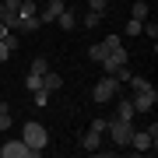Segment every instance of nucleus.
Returning <instances> with one entry per match:
<instances>
[{
    "label": "nucleus",
    "instance_id": "nucleus-28",
    "mask_svg": "<svg viewBox=\"0 0 158 158\" xmlns=\"http://www.w3.org/2000/svg\"><path fill=\"white\" fill-rule=\"evenodd\" d=\"M4 35H7V25H4V21H0V39H4Z\"/></svg>",
    "mask_w": 158,
    "mask_h": 158
},
{
    "label": "nucleus",
    "instance_id": "nucleus-7",
    "mask_svg": "<svg viewBox=\"0 0 158 158\" xmlns=\"http://www.w3.org/2000/svg\"><path fill=\"white\" fill-rule=\"evenodd\" d=\"M98 67L106 70V74H116L119 67H127V49H123V46H119V49H109V53H106V60H102Z\"/></svg>",
    "mask_w": 158,
    "mask_h": 158
},
{
    "label": "nucleus",
    "instance_id": "nucleus-4",
    "mask_svg": "<svg viewBox=\"0 0 158 158\" xmlns=\"http://www.w3.org/2000/svg\"><path fill=\"white\" fill-rule=\"evenodd\" d=\"M130 102H134V113H151V109H155V102H158V91H155V88L134 91V95H130Z\"/></svg>",
    "mask_w": 158,
    "mask_h": 158
},
{
    "label": "nucleus",
    "instance_id": "nucleus-20",
    "mask_svg": "<svg viewBox=\"0 0 158 158\" xmlns=\"http://www.w3.org/2000/svg\"><path fill=\"white\" fill-rule=\"evenodd\" d=\"M102 46H106V49H119V46H123V39H119V35H106V39H102Z\"/></svg>",
    "mask_w": 158,
    "mask_h": 158
},
{
    "label": "nucleus",
    "instance_id": "nucleus-18",
    "mask_svg": "<svg viewBox=\"0 0 158 158\" xmlns=\"http://www.w3.org/2000/svg\"><path fill=\"white\" fill-rule=\"evenodd\" d=\"M127 85L134 88V91H144V88H151V85H148L144 77H137V74H130V77H127Z\"/></svg>",
    "mask_w": 158,
    "mask_h": 158
},
{
    "label": "nucleus",
    "instance_id": "nucleus-2",
    "mask_svg": "<svg viewBox=\"0 0 158 158\" xmlns=\"http://www.w3.org/2000/svg\"><path fill=\"white\" fill-rule=\"evenodd\" d=\"M106 134L113 137L116 148H127V144H130V134H134V119H123V116L109 119V123H106Z\"/></svg>",
    "mask_w": 158,
    "mask_h": 158
},
{
    "label": "nucleus",
    "instance_id": "nucleus-6",
    "mask_svg": "<svg viewBox=\"0 0 158 158\" xmlns=\"http://www.w3.org/2000/svg\"><path fill=\"white\" fill-rule=\"evenodd\" d=\"M127 148H134V151H141V155H148V151H155L158 148V141L151 134H148V130H134V134H130V144Z\"/></svg>",
    "mask_w": 158,
    "mask_h": 158
},
{
    "label": "nucleus",
    "instance_id": "nucleus-23",
    "mask_svg": "<svg viewBox=\"0 0 158 158\" xmlns=\"http://www.w3.org/2000/svg\"><path fill=\"white\" fill-rule=\"evenodd\" d=\"M141 25H144V21H137V18H130V21H127V35H141Z\"/></svg>",
    "mask_w": 158,
    "mask_h": 158
},
{
    "label": "nucleus",
    "instance_id": "nucleus-19",
    "mask_svg": "<svg viewBox=\"0 0 158 158\" xmlns=\"http://www.w3.org/2000/svg\"><path fill=\"white\" fill-rule=\"evenodd\" d=\"M25 88H28V91H39L42 88V77H39V74H28V77H25Z\"/></svg>",
    "mask_w": 158,
    "mask_h": 158
},
{
    "label": "nucleus",
    "instance_id": "nucleus-14",
    "mask_svg": "<svg viewBox=\"0 0 158 158\" xmlns=\"http://www.w3.org/2000/svg\"><path fill=\"white\" fill-rule=\"evenodd\" d=\"M148 14H151V7H148L144 0H137V4L130 7V18H137V21H148Z\"/></svg>",
    "mask_w": 158,
    "mask_h": 158
},
{
    "label": "nucleus",
    "instance_id": "nucleus-15",
    "mask_svg": "<svg viewBox=\"0 0 158 158\" xmlns=\"http://www.w3.org/2000/svg\"><path fill=\"white\" fill-rule=\"evenodd\" d=\"M106 53H109V49H106L102 42H91V49H88V60H91V63H102V60H106Z\"/></svg>",
    "mask_w": 158,
    "mask_h": 158
},
{
    "label": "nucleus",
    "instance_id": "nucleus-10",
    "mask_svg": "<svg viewBox=\"0 0 158 158\" xmlns=\"http://www.w3.org/2000/svg\"><path fill=\"white\" fill-rule=\"evenodd\" d=\"M60 88H63V77H60L56 70H46V74H42V91L53 95V91H60Z\"/></svg>",
    "mask_w": 158,
    "mask_h": 158
},
{
    "label": "nucleus",
    "instance_id": "nucleus-16",
    "mask_svg": "<svg viewBox=\"0 0 158 158\" xmlns=\"http://www.w3.org/2000/svg\"><path fill=\"white\" fill-rule=\"evenodd\" d=\"M46 70H49V60H46V56H35V60L28 63V74H39V77H42Z\"/></svg>",
    "mask_w": 158,
    "mask_h": 158
},
{
    "label": "nucleus",
    "instance_id": "nucleus-13",
    "mask_svg": "<svg viewBox=\"0 0 158 158\" xmlns=\"http://www.w3.org/2000/svg\"><path fill=\"white\" fill-rule=\"evenodd\" d=\"M39 14V0H21V7H18V18H32Z\"/></svg>",
    "mask_w": 158,
    "mask_h": 158
},
{
    "label": "nucleus",
    "instance_id": "nucleus-3",
    "mask_svg": "<svg viewBox=\"0 0 158 158\" xmlns=\"http://www.w3.org/2000/svg\"><path fill=\"white\" fill-rule=\"evenodd\" d=\"M119 88H123V85H119L113 74H106V77H102L95 88H91V98H95L98 106H106V102H113V98H116V91H119Z\"/></svg>",
    "mask_w": 158,
    "mask_h": 158
},
{
    "label": "nucleus",
    "instance_id": "nucleus-17",
    "mask_svg": "<svg viewBox=\"0 0 158 158\" xmlns=\"http://www.w3.org/2000/svg\"><path fill=\"white\" fill-rule=\"evenodd\" d=\"M116 116H123V119H134L137 113H134V102L130 98H119V109H116Z\"/></svg>",
    "mask_w": 158,
    "mask_h": 158
},
{
    "label": "nucleus",
    "instance_id": "nucleus-9",
    "mask_svg": "<svg viewBox=\"0 0 158 158\" xmlns=\"http://www.w3.org/2000/svg\"><path fill=\"white\" fill-rule=\"evenodd\" d=\"M39 28H42L39 14H32V18H18V25H14V32H21V35H32V32H39Z\"/></svg>",
    "mask_w": 158,
    "mask_h": 158
},
{
    "label": "nucleus",
    "instance_id": "nucleus-21",
    "mask_svg": "<svg viewBox=\"0 0 158 158\" xmlns=\"http://www.w3.org/2000/svg\"><path fill=\"white\" fill-rule=\"evenodd\" d=\"M88 7L98 11V14H106V11H109V0H88Z\"/></svg>",
    "mask_w": 158,
    "mask_h": 158
},
{
    "label": "nucleus",
    "instance_id": "nucleus-5",
    "mask_svg": "<svg viewBox=\"0 0 158 158\" xmlns=\"http://www.w3.org/2000/svg\"><path fill=\"white\" fill-rule=\"evenodd\" d=\"M0 158H35V155H32V148L18 137V141H4L0 144Z\"/></svg>",
    "mask_w": 158,
    "mask_h": 158
},
{
    "label": "nucleus",
    "instance_id": "nucleus-27",
    "mask_svg": "<svg viewBox=\"0 0 158 158\" xmlns=\"http://www.w3.org/2000/svg\"><path fill=\"white\" fill-rule=\"evenodd\" d=\"M7 127H11V113H0V134H4Z\"/></svg>",
    "mask_w": 158,
    "mask_h": 158
},
{
    "label": "nucleus",
    "instance_id": "nucleus-12",
    "mask_svg": "<svg viewBox=\"0 0 158 158\" xmlns=\"http://www.w3.org/2000/svg\"><path fill=\"white\" fill-rule=\"evenodd\" d=\"M56 25H60L63 32H70L74 25H77V18H74V11H70V7H63V11H60V18H56Z\"/></svg>",
    "mask_w": 158,
    "mask_h": 158
},
{
    "label": "nucleus",
    "instance_id": "nucleus-22",
    "mask_svg": "<svg viewBox=\"0 0 158 158\" xmlns=\"http://www.w3.org/2000/svg\"><path fill=\"white\" fill-rule=\"evenodd\" d=\"M11 53H14V46H7L4 39H0V63H7V60H11Z\"/></svg>",
    "mask_w": 158,
    "mask_h": 158
},
{
    "label": "nucleus",
    "instance_id": "nucleus-25",
    "mask_svg": "<svg viewBox=\"0 0 158 158\" xmlns=\"http://www.w3.org/2000/svg\"><path fill=\"white\" fill-rule=\"evenodd\" d=\"M32 95H35V106H39V109L49 102V91H42V88H39V91H32Z\"/></svg>",
    "mask_w": 158,
    "mask_h": 158
},
{
    "label": "nucleus",
    "instance_id": "nucleus-11",
    "mask_svg": "<svg viewBox=\"0 0 158 158\" xmlns=\"http://www.w3.org/2000/svg\"><path fill=\"white\" fill-rule=\"evenodd\" d=\"M81 148H85L88 155H95L98 148H102V134H98V130H88V134H85V141H81Z\"/></svg>",
    "mask_w": 158,
    "mask_h": 158
},
{
    "label": "nucleus",
    "instance_id": "nucleus-26",
    "mask_svg": "<svg viewBox=\"0 0 158 158\" xmlns=\"http://www.w3.org/2000/svg\"><path fill=\"white\" fill-rule=\"evenodd\" d=\"M106 123H109V119H91V130H98V134H106Z\"/></svg>",
    "mask_w": 158,
    "mask_h": 158
},
{
    "label": "nucleus",
    "instance_id": "nucleus-8",
    "mask_svg": "<svg viewBox=\"0 0 158 158\" xmlns=\"http://www.w3.org/2000/svg\"><path fill=\"white\" fill-rule=\"evenodd\" d=\"M63 7H67L63 0H46V4H42V11H39V21H42V25H53V21L60 18Z\"/></svg>",
    "mask_w": 158,
    "mask_h": 158
},
{
    "label": "nucleus",
    "instance_id": "nucleus-1",
    "mask_svg": "<svg viewBox=\"0 0 158 158\" xmlns=\"http://www.w3.org/2000/svg\"><path fill=\"white\" fill-rule=\"evenodd\" d=\"M21 141L32 148V155H35V158H39V155H42V148L49 144V134H46V127L39 123V119H28V123L21 127Z\"/></svg>",
    "mask_w": 158,
    "mask_h": 158
},
{
    "label": "nucleus",
    "instance_id": "nucleus-24",
    "mask_svg": "<svg viewBox=\"0 0 158 158\" xmlns=\"http://www.w3.org/2000/svg\"><path fill=\"white\" fill-rule=\"evenodd\" d=\"M98 21H102V14H98V11H88V14H85V25H88V28H95Z\"/></svg>",
    "mask_w": 158,
    "mask_h": 158
}]
</instances>
